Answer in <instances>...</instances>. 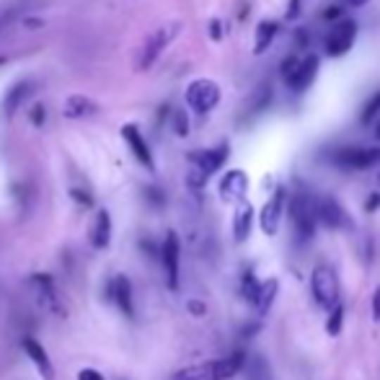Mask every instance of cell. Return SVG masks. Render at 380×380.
<instances>
[{
  "label": "cell",
  "instance_id": "1",
  "mask_svg": "<svg viewBox=\"0 0 380 380\" xmlns=\"http://www.w3.org/2000/svg\"><path fill=\"white\" fill-rule=\"evenodd\" d=\"M246 367L243 352H233L220 360H210V362H199L182 367L174 372V380H230Z\"/></svg>",
  "mask_w": 380,
  "mask_h": 380
},
{
  "label": "cell",
  "instance_id": "2",
  "mask_svg": "<svg viewBox=\"0 0 380 380\" xmlns=\"http://www.w3.org/2000/svg\"><path fill=\"white\" fill-rule=\"evenodd\" d=\"M290 220H293V233L298 243H308L316 236V210H313V194L310 191H295L290 199Z\"/></svg>",
  "mask_w": 380,
  "mask_h": 380
},
{
  "label": "cell",
  "instance_id": "3",
  "mask_svg": "<svg viewBox=\"0 0 380 380\" xmlns=\"http://www.w3.org/2000/svg\"><path fill=\"white\" fill-rule=\"evenodd\" d=\"M331 163L349 171H365V168L380 166V145H347L331 153Z\"/></svg>",
  "mask_w": 380,
  "mask_h": 380
},
{
  "label": "cell",
  "instance_id": "4",
  "mask_svg": "<svg viewBox=\"0 0 380 380\" xmlns=\"http://www.w3.org/2000/svg\"><path fill=\"white\" fill-rule=\"evenodd\" d=\"M310 290L321 308L331 310L339 305V277L329 264H318L310 277Z\"/></svg>",
  "mask_w": 380,
  "mask_h": 380
},
{
  "label": "cell",
  "instance_id": "5",
  "mask_svg": "<svg viewBox=\"0 0 380 380\" xmlns=\"http://www.w3.org/2000/svg\"><path fill=\"white\" fill-rule=\"evenodd\" d=\"M179 32H182V24H168V26H160L156 34H151V37L145 39L140 55H137V70L145 72L148 68H153V63H156L160 57V52L176 39Z\"/></svg>",
  "mask_w": 380,
  "mask_h": 380
},
{
  "label": "cell",
  "instance_id": "6",
  "mask_svg": "<svg viewBox=\"0 0 380 380\" xmlns=\"http://www.w3.org/2000/svg\"><path fill=\"white\" fill-rule=\"evenodd\" d=\"M186 103H189L191 111H197V114H207V111H213L217 103H220V86L215 83V80H207V78H199V80H191L189 86H186Z\"/></svg>",
  "mask_w": 380,
  "mask_h": 380
},
{
  "label": "cell",
  "instance_id": "7",
  "mask_svg": "<svg viewBox=\"0 0 380 380\" xmlns=\"http://www.w3.org/2000/svg\"><path fill=\"white\" fill-rule=\"evenodd\" d=\"M313 210H316V222L329 230L349 228V215L344 213V207L331 197V194H318L313 197Z\"/></svg>",
  "mask_w": 380,
  "mask_h": 380
},
{
  "label": "cell",
  "instance_id": "8",
  "mask_svg": "<svg viewBox=\"0 0 380 380\" xmlns=\"http://www.w3.org/2000/svg\"><path fill=\"white\" fill-rule=\"evenodd\" d=\"M357 39V24L352 18H341L339 24H334V29L326 34L324 39V52L329 57H341L347 55L352 44Z\"/></svg>",
  "mask_w": 380,
  "mask_h": 380
},
{
  "label": "cell",
  "instance_id": "9",
  "mask_svg": "<svg viewBox=\"0 0 380 380\" xmlns=\"http://www.w3.org/2000/svg\"><path fill=\"white\" fill-rule=\"evenodd\" d=\"M285 205H287V189L285 186H277V189L272 191V197L267 199V205L262 207V213H259V225H262V230L267 236H277L279 225H282Z\"/></svg>",
  "mask_w": 380,
  "mask_h": 380
},
{
  "label": "cell",
  "instance_id": "10",
  "mask_svg": "<svg viewBox=\"0 0 380 380\" xmlns=\"http://www.w3.org/2000/svg\"><path fill=\"white\" fill-rule=\"evenodd\" d=\"M318 70H321V57L318 55L300 57V63H298V68L293 70V75L285 80V86L290 88L293 94H303V91H308V88L313 86Z\"/></svg>",
  "mask_w": 380,
  "mask_h": 380
},
{
  "label": "cell",
  "instance_id": "11",
  "mask_svg": "<svg viewBox=\"0 0 380 380\" xmlns=\"http://www.w3.org/2000/svg\"><path fill=\"white\" fill-rule=\"evenodd\" d=\"M228 143L217 145V148H210V151H197L191 153L189 160H191V168H197V171H202V174L210 179V176L215 174V171H220L222 163L228 160Z\"/></svg>",
  "mask_w": 380,
  "mask_h": 380
},
{
  "label": "cell",
  "instance_id": "12",
  "mask_svg": "<svg viewBox=\"0 0 380 380\" xmlns=\"http://www.w3.org/2000/svg\"><path fill=\"white\" fill-rule=\"evenodd\" d=\"M179 236L174 230H168L166 241L160 246V259H163V267H166V282L171 290H179Z\"/></svg>",
  "mask_w": 380,
  "mask_h": 380
},
{
  "label": "cell",
  "instance_id": "13",
  "mask_svg": "<svg viewBox=\"0 0 380 380\" xmlns=\"http://www.w3.org/2000/svg\"><path fill=\"white\" fill-rule=\"evenodd\" d=\"M217 191H220V199H225V202H241L246 197V191H248V174L241 171V168H233L220 179Z\"/></svg>",
  "mask_w": 380,
  "mask_h": 380
},
{
  "label": "cell",
  "instance_id": "14",
  "mask_svg": "<svg viewBox=\"0 0 380 380\" xmlns=\"http://www.w3.org/2000/svg\"><path fill=\"white\" fill-rule=\"evenodd\" d=\"M122 137L127 140L129 151L135 153V158L140 160L148 171H153V168H156V163H153V153H151V148H148V143H145V137L140 135V129H137L135 125H127V127H122Z\"/></svg>",
  "mask_w": 380,
  "mask_h": 380
},
{
  "label": "cell",
  "instance_id": "15",
  "mask_svg": "<svg viewBox=\"0 0 380 380\" xmlns=\"http://www.w3.org/2000/svg\"><path fill=\"white\" fill-rule=\"evenodd\" d=\"M21 347H24L26 357L34 362V367L39 370V375L44 380H55V367H52V362H49L47 352H44V347H42L39 341L32 339V336H24V341H21Z\"/></svg>",
  "mask_w": 380,
  "mask_h": 380
},
{
  "label": "cell",
  "instance_id": "16",
  "mask_svg": "<svg viewBox=\"0 0 380 380\" xmlns=\"http://www.w3.org/2000/svg\"><path fill=\"white\" fill-rule=\"evenodd\" d=\"M99 106L91 96H80V94H72L65 99V106H63V117L65 119H88L94 117Z\"/></svg>",
  "mask_w": 380,
  "mask_h": 380
},
{
  "label": "cell",
  "instance_id": "17",
  "mask_svg": "<svg viewBox=\"0 0 380 380\" xmlns=\"http://www.w3.org/2000/svg\"><path fill=\"white\" fill-rule=\"evenodd\" d=\"M111 300L117 303L119 310L125 313L127 318L135 316V305H132V285H129V279L127 277H114V282H111Z\"/></svg>",
  "mask_w": 380,
  "mask_h": 380
},
{
  "label": "cell",
  "instance_id": "18",
  "mask_svg": "<svg viewBox=\"0 0 380 380\" xmlns=\"http://www.w3.org/2000/svg\"><path fill=\"white\" fill-rule=\"evenodd\" d=\"M251 225H253V207L248 202H241L236 210V217H233V238H236V243H243L246 238L251 236Z\"/></svg>",
  "mask_w": 380,
  "mask_h": 380
},
{
  "label": "cell",
  "instance_id": "19",
  "mask_svg": "<svg viewBox=\"0 0 380 380\" xmlns=\"http://www.w3.org/2000/svg\"><path fill=\"white\" fill-rule=\"evenodd\" d=\"M32 91H34L32 80H18L16 86H13L8 94H6V99H3V106H6V117H8V119L16 117L18 106L26 101V96L32 94Z\"/></svg>",
  "mask_w": 380,
  "mask_h": 380
},
{
  "label": "cell",
  "instance_id": "20",
  "mask_svg": "<svg viewBox=\"0 0 380 380\" xmlns=\"http://www.w3.org/2000/svg\"><path fill=\"white\" fill-rule=\"evenodd\" d=\"M91 243H94V248H99V251L111 243V217H109L106 210H99V215H96L94 233H91Z\"/></svg>",
  "mask_w": 380,
  "mask_h": 380
},
{
  "label": "cell",
  "instance_id": "21",
  "mask_svg": "<svg viewBox=\"0 0 380 380\" xmlns=\"http://www.w3.org/2000/svg\"><path fill=\"white\" fill-rule=\"evenodd\" d=\"M279 34V21H262L256 26V39H253V55H262L272 47L274 37Z\"/></svg>",
  "mask_w": 380,
  "mask_h": 380
},
{
  "label": "cell",
  "instance_id": "22",
  "mask_svg": "<svg viewBox=\"0 0 380 380\" xmlns=\"http://www.w3.org/2000/svg\"><path fill=\"white\" fill-rule=\"evenodd\" d=\"M277 293H279L277 279H267V282H262V285H259V293H256V300H253V305H256V313H259V316H267V313H270L272 303H274Z\"/></svg>",
  "mask_w": 380,
  "mask_h": 380
},
{
  "label": "cell",
  "instance_id": "23",
  "mask_svg": "<svg viewBox=\"0 0 380 380\" xmlns=\"http://www.w3.org/2000/svg\"><path fill=\"white\" fill-rule=\"evenodd\" d=\"M270 101H272V86H270V83H264V86H259L251 94V99H248V106H246V114H248V117L262 114V111L270 106Z\"/></svg>",
  "mask_w": 380,
  "mask_h": 380
},
{
  "label": "cell",
  "instance_id": "24",
  "mask_svg": "<svg viewBox=\"0 0 380 380\" xmlns=\"http://www.w3.org/2000/svg\"><path fill=\"white\" fill-rule=\"evenodd\" d=\"M259 285H262V282L253 277L251 272H243V274H241V298H243L246 303H253L256 300V293H259Z\"/></svg>",
  "mask_w": 380,
  "mask_h": 380
},
{
  "label": "cell",
  "instance_id": "25",
  "mask_svg": "<svg viewBox=\"0 0 380 380\" xmlns=\"http://www.w3.org/2000/svg\"><path fill=\"white\" fill-rule=\"evenodd\" d=\"M378 117H380V91H375V94L367 99V103L362 106L360 122H362V125H372V122H375Z\"/></svg>",
  "mask_w": 380,
  "mask_h": 380
},
{
  "label": "cell",
  "instance_id": "26",
  "mask_svg": "<svg viewBox=\"0 0 380 380\" xmlns=\"http://www.w3.org/2000/svg\"><path fill=\"white\" fill-rule=\"evenodd\" d=\"M341 324H344V305H336V308H331V313H329V321H326V331L331 334V336H339L341 331Z\"/></svg>",
  "mask_w": 380,
  "mask_h": 380
},
{
  "label": "cell",
  "instance_id": "27",
  "mask_svg": "<svg viewBox=\"0 0 380 380\" xmlns=\"http://www.w3.org/2000/svg\"><path fill=\"white\" fill-rule=\"evenodd\" d=\"M248 375H251V380H270V370H267V362H264L262 357H253L251 360Z\"/></svg>",
  "mask_w": 380,
  "mask_h": 380
},
{
  "label": "cell",
  "instance_id": "28",
  "mask_svg": "<svg viewBox=\"0 0 380 380\" xmlns=\"http://www.w3.org/2000/svg\"><path fill=\"white\" fill-rule=\"evenodd\" d=\"M171 125H174V132L179 137H186L189 135V119L184 111H174V119H171Z\"/></svg>",
  "mask_w": 380,
  "mask_h": 380
},
{
  "label": "cell",
  "instance_id": "29",
  "mask_svg": "<svg viewBox=\"0 0 380 380\" xmlns=\"http://www.w3.org/2000/svg\"><path fill=\"white\" fill-rule=\"evenodd\" d=\"M321 18L329 21V24H339L341 18H344V8H341V6H329V8H324Z\"/></svg>",
  "mask_w": 380,
  "mask_h": 380
},
{
  "label": "cell",
  "instance_id": "30",
  "mask_svg": "<svg viewBox=\"0 0 380 380\" xmlns=\"http://www.w3.org/2000/svg\"><path fill=\"white\" fill-rule=\"evenodd\" d=\"M300 8H303V0H290V6H287V21H295V18L300 16Z\"/></svg>",
  "mask_w": 380,
  "mask_h": 380
},
{
  "label": "cell",
  "instance_id": "31",
  "mask_svg": "<svg viewBox=\"0 0 380 380\" xmlns=\"http://www.w3.org/2000/svg\"><path fill=\"white\" fill-rule=\"evenodd\" d=\"M78 380H106L99 370H94V367H83V370L78 372Z\"/></svg>",
  "mask_w": 380,
  "mask_h": 380
},
{
  "label": "cell",
  "instance_id": "32",
  "mask_svg": "<svg viewBox=\"0 0 380 380\" xmlns=\"http://www.w3.org/2000/svg\"><path fill=\"white\" fill-rule=\"evenodd\" d=\"M32 119H34V125H37V127L44 125V119H47V111H44V106H42V103H37V106L32 109Z\"/></svg>",
  "mask_w": 380,
  "mask_h": 380
},
{
  "label": "cell",
  "instance_id": "33",
  "mask_svg": "<svg viewBox=\"0 0 380 380\" xmlns=\"http://www.w3.org/2000/svg\"><path fill=\"white\" fill-rule=\"evenodd\" d=\"M210 37H213V42L222 39V24L217 21V18H213V21H210Z\"/></svg>",
  "mask_w": 380,
  "mask_h": 380
},
{
  "label": "cell",
  "instance_id": "34",
  "mask_svg": "<svg viewBox=\"0 0 380 380\" xmlns=\"http://www.w3.org/2000/svg\"><path fill=\"white\" fill-rule=\"evenodd\" d=\"M148 199H151V202H153V205H156V207H163V202H166V197H163V191H160V189H153V186H151V189H148Z\"/></svg>",
  "mask_w": 380,
  "mask_h": 380
},
{
  "label": "cell",
  "instance_id": "35",
  "mask_svg": "<svg viewBox=\"0 0 380 380\" xmlns=\"http://www.w3.org/2000/svg\"><path fill=\"white\" fill-rule=\"evenodd\" d=\"M186 308H189V313H194V316H205L207 313V305L205 303H199V300H189Z\"/></svg>",
  "mask_w": 380,
  "mask_h": 380
},
{
  "label": "cell",
  "instance_id": "36",
  "mask_svg": "<svg viewBox=\"0 0 380 380\" xmlns=\"http://www.w3.org/2000/svg\"><path fill=\"white\" fill-rule=\"evenodd\" d=\"M70 197L75 199V202H78V205H83V207H91V197H88V194H83V191H80V189H72V191H70Z\"/></svg>",
  "mask_w": 380,
  "mask_h": 380
},
{
  "label": "cell",
  "instance_id": "37",
  "mask_svg": "<svg viewBox=\"0 0 380 380\" xmlns=\"http://www.w3.org/2000/svg\"><path fill=\"white\" fill-rule=\"evenodd\" d=\"M372 316H375V321L380 324V287L375 290V295H372Z\"/></svg>",
  "mask_w": 380,
  "mask_h": 380
},
{
  "label": "cell",
  "instance_id": "38",
  "mask_svg": "<svg viewBox=\"0 0 380 380\" xmlns=\"http://www.w3.org/2000/svg\"><path fill=\"white\" fill-rule=\"evenodd\" d=\"M295 42H298L300 47H305V44H308V42H310L308 29H298V32H295Z\"/></svg>",
  "mask_w": 380,
  "mask_h": 380
},
{
  "label": "cell",
  "instance_id": "39",
  "mask_svg": "<svg viewBox=\"0 0 380 380\" xmlns=\"http://www.w3.org/2000/svg\"><path fill=\"white\" fill-rule=\"evenodd\" d=\"M378 207H380V194L375 191V194L367 199V207H365V210H367V213H372V210H378Z\"/></svg>",
  "mask_w": 380,
  "mask_h": 380
},
{
  "label": "cell",
  "instance_id": "40",
  "mask_svg": "<svg viewBox=\"0 0 380 380\" xmlns=\"http://www.w3.org/2000/svg\"><path fill=\"white\" fill-rule=\"evenodd\" d=\"M344 3H347L349 8H362V6H367L370 0H344Z\"/></svg>",
  "mask_w": 380,
  "mask_h": 380
},
{
  "label": "cell",
  "instance_id": "41",
  "mask_svg": "<svg viewBox=\"0 0 380 380\" xmlns=\"http://www.w3.org/2000/svg\"><path fill=\"white\" fill-rule=\"evenodd\" d=\"M256 331H259V324L246 326V329H243V336H246V339H251V334H256Z\"/></svg>",
  "mask_w": 380,
  "mask_h": 380
},
{
  "label": "cell",
  "instance_id": "42",
  "mask_svg": "<svg viewBox=\"0 0 380 380\" xmlns=\"http://www.w3.org/2000/svg\"><path fill=\"white\" fill-rule=\"evenodd\" d=\"M375 137H378V140H380V125L375 127Z\"/></svg>",
  "mask_w": 380,
  "mask_h": 380
},
{
  "label": "cell",
  "instance_id": "43",
  "mask_svg": "<svg viewBox=\"0 0 380 380\" xmlns=\"http://www.w3.org/2000/svg\"><path fill=\"white\" fill-rule=\"evenodd\" d=\"M378 186H380V174H378ZM378 194H380V191H378Z\"/></svg>",
  "mask_w": 380,
  "mask_h": 380
}]
</instances>
